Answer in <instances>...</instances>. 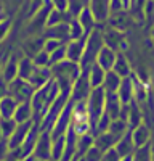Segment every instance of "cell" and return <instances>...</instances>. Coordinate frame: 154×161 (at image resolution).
Wrapping results in <instances>:
<instances>
[{"label":"cell","instance_id":"32","mask_svg":"<svg viewBox=\"0 0 154 161\" xmlns=\"http://www.w3.org/2000/svg\"><path fill=\"white\" fill-rule=\"evenodd\" d=\"M66 60V44L61 45L59 48H56L53 53H50V68L56 63H61Z\"/></svg>","mask_w":154,"mask_h":161},{"label":"cell","instance_id":"19","mask_svg":"<svg viewBox=\"0 0 154 161\" xmlns=\"http://www.w3.org/2000/svg\"><path fill=\"white\" fill-rule=\"evenodd\" d=\"M105 74H106V71H105V69H101L96 63L90 66V68L87 69V77H88L90 89L103 87V82H105Z\"/></svg>","mask_w":154,"mask_h":161},{"label":"cell","instance_id":"37","mask_svg":"<svg viewBox=\"0 0 154 161\" xmlns=\"http://www.w3.org/2000/svg\"><path fill=\"white\" fill-rule=\"evenodd\" d=\"M68 2H69V0H50L51 7H53L55 10L66 11V13H68Z\"/></svg>","mask_w":154,"mask_h":161},{"label":"cell","instance_id":"15","mask_svg":"<svg viewBox=\"0 0 154 161\" xmlns=\"http://www.w3.org/2000/svg\"><path fill=\"white\" fill-rule=\"evenodd\" d=\"M124 108V105L121 103L117 93H106V102H105V113L111 118V121L119 119L121 111Z\"/></svg>","mask_w":154,"mask_h":161},{"label":"cell","instance_id":"8","mask_svg":"<svg viewBox=\"0 0 154 161\" xmlns=\"http://www.w3.org/2000/svg\"><path fill=\"white\" fill-rule=\"evenodd\" d=\"M90 84H88V77H87V71H82V74L79 76V79L72 84L71 89V102L72 103H79V102H85L90 95Z\"/></svg>","mask_w":154,"mask_h":161},{"label":"cell","instance_id":"31","mask_svg":"<svg viewBox=\"0 0 154 161\" xmlns=\"http://www.w3.org/2000/svg\"><path fill=\"white\" fill-rule=\"evenodd\" d=\"M16 121L13 118H8V119H0V130H2V136L3 139H10L11 134L15 132L16 129Z\"/></svg>","mask_w":154,"mask_h":161},{"label":"cell","instance_id":"22","mask_svg":"<svg viewBox=\"0 0 154 161\" xmlns=\"http://www.w3.org/2000/svg\"><path fill=\"white\" fill-rule=\"evenodd\" d=\"M122 82V77L117 76L114 71H108L105 74V82H103V89L106 93H117L119 87Z\"/></svg>","mask_w":154,"mask_h":161},{"label":"cell","instance_id":"42","mask_svg":"<svg viewBox=\"0 0 154 161\" xmlns=\"http://www.w3.org/2000/svg\"><path fill=\"white\" fill-rule=\"evenodd\" d=\"M50 161H53V159H50Z\"/></svg>","mask_w":154,"mask_h":161},{"label":"cell","instance_id":"27","mask_svg":"<svg viewBox=\"0 0 154 161\" xmlns=\"http://www.w3.org/2000/svg\"><path fill=\"white\" fill-rule=\"evenodd\" d=\"M92 145H93V136H92V134L79 136V139H77V153H75V158H82L85 155V152Z\"/></svg>","mask_w":154,"mask_h":161},{"label":"cell","instance_id":"17","mask_svg":"<svg viewBox=\"0 0 154 161\" xmlns=\"http://www.w3.org/2000/svg\"><path fill=\"white\" fill-rule=\"evenodd\" d=\"M90 11L96 23L105 21L109 15V0H90Z\"/></svg>","mask_w":154,"mask_h":161},{"label":"cell","instance_id":"16","mask_svg":"<svg viewBox=\"0 0 154 161\" xmlns=\"http://www.w3.org/2000/svg\"><path fill=\"white\" fill-rule=\"evenodd\" d=\"M149 139H151V132L149 127L141 123L140 126H136L135 129H132V140L135 143V148H143V147L149 145Z\"/></svg>","mask_w":154,"mask_h":161},{"label":"cell","instance_id":"39","mask_svg":"<svg viewBox=\"0 0 154 161\" xmlns=\"http://www.w3.org/2000/svg\"><path fill=\"white\" fill-rule=\"evenodd\" d=\"M7 152H8V145H7L5 140H2V142H0V161L7 156Z\"/></svg>","mask_w":154,"mask_h":161},{"label":"cell","instance_id":"26","mask_svg":"<svg viewBox=\"0 0 154 161\" xmlns=\"http://www.w3.org/2000/svg\"><path fill=\"white\" fill-rule=\"evenodd\" d=\"M34 69H35L34 61H31V60H28V58H24V60L19 63V66H18V79L29 80L31 76H32V73H34Z\"/></svg>","mask_w":154,"mask_h":161},{"label":"cell","instance_id":"4","mask_svg":"<svg viewBox=\"0 0 154 161\" xmlns=\"http://www.w3.org/2000/svg\"><path fill=\"white\" fill-rule=\"evenodd\" d=\"M69 127L77 134V136L92 134V124H90V118H88L87 103L85 102L74 103L72 113H71V124H69Z\"/></svg>","mask_w":154,"mask_h":161},{"label":"cell","instance_id":"9","mask_svg":"<svg viewBox=\"0 0 154 161\" xmlns=\"http://www.w3.org/2000/svg\"><path fill=\"white\" fill-rule=\"evenodd\" d=\"M32 156H34V159H40V161L51 159V136H50V132L38 134V139H37Z\"/></svg>","mask_w":154,"mask_h":161},{"label":"cell","instance_id":"25","mask_svg":"<svg viewBox=\"0 0 154 161\" xmlns=\"http://www.w3.org/2000/svg\"><path fill=\"white\" fill-rule=\"evenodd\" d=\"M75 19L80 23V26L84 28L85 32H90V31H93V29H95L96 21H95V18H93V15H92V11H90V8H85V10H84Z\"/></svg>","mask_w":154,"mask_h":161},{"label":"cell","instance_id":"29","mask_svg":"<svg viewBox=\"0 0 154 161\" xmlns=\"http://www.w3.org/2000/svg\"><path fill=\"white\" fill-rule=\"evenodd\" d=\"M108 130H109L111 134H114V136L122 137L124 134H125L127 130H130V129H128V124L125 123L124 119H114V121H111Z\"/></svg>","mask_w":154,"mask_h":161},{"label":"cell","instance_id":"5","mask_svg":"<svg viewBox=\"0 0 154 161\" xmlns=\"http://www.w3.org/2000/svg\"><path fill=\"white\" fill-rule=\"evenodd\" d=\"M105 102H106V92H105V89H103V87L92 89L88 98L85 100L92 129H93V126L96 124V121L101 118V114L105 113Z\"/></svg>","mask_w":154,"mask_h":161},{"label":"cell","instance_id":"38","mask_svg":"<svg viewBox=\"0 0 154 161\" xmlns=\"http://www.w3.org/2000/svg\"><path fill=\"white\" fill-rule=\"evenodd\" d=\"M7 95H8V84L3 79H0V100H2L3 97H7Z\"/></svg>","mask_w":154,"mask_h":161},{"label":"cell","instance_id":"1","mask_svg":"<svg viewBox=\"0 0 154 161\" xmlns=\"http://www.w3.org/2000/svg\"><path fill=\"white\" fill-rule=\"evenodd\" d=\"M58 93H59V87L55 79H51L47 86L34 92V95L31 98V106H32V121L35 124H40V121L50 110V106L56 100Z\"/></svg>","mask_w":154,"mask_h":161},{"label":"cell","instance_id":"18","mask_svg":"<svg viewBox=\"0 0 154 161\" xmlns=\"http://www.w3.org/2000/svg\"><path fill=\"white\" fill-rule=\"evenodd\" d=\"M114 148L117 150V153H119L121 156L135 155L136 148H135V143H133V140H132V130H127L124 136L119 139V142L116 143Z\"/></svg>","mask_w":154,"mask_h":161},{"label":"cell","instance_id":"24","mask_svg":"<svg viewBox=\"0 0 154 161\" xmlns=\"http://www.w3.org/2000/svg\"><path fill=\"white\" fill-rule=\"evenodd\" d=\"M103 39H105V45L109 47V48H112V50H117L124 44V36L117 29H111L106 34L103 32Z\"/></svg>","mask_w":154,"mask_h":161},{"label":"cell","instance_id":"11","mask_svg":"<svg viewBox=\"0 0 154 161\" xmlns=\"http://www.w3.org/2000/svg\"><path fill=\"white\" fill-rule=\"evenodd\" d=\"M87 36L88 34H85L79 40H69V42L66 44V60H69L72 63H80L82 55H84V50H85Z\"/></svg>","mask_w":154,"mask_h":161},{"label":"cell","instance_id":"12","mask_svg":"<svg viewBox=\"0 0 154 161\" xmlns=\"http://www.w3.org/2000/svg\"><path fill=\"white\" fill-rule=\"evenodd\" d=\"M116 58H117V53H116V50L106 47V45H103V48L100 50L98 53V57H96V64L100 66L101 69H105L106 73L112 69V66L116 63Z\"/></svg>","mask_w":154,"mask_h":161},{"label":"cell","instance_id":"30","mask_svg":"<svg viewBox=\"0 0 154 161\" xmlns=\"http://www.w3.org/2000/svg\"><path fill=\"white\" fill-rule=\"evenodd\" d=\"M85 34H88V32L84 31V28L80 26V23L77 21L75 18L69 21V40H79V39H82Z\"/></svg>","mask_w":154,"mask_h":161},{"label":"cell","instance_id":"7","mask_svg":"<svg viewBox=\"0 0 154 161\" xmlns=\"http://www.w3.org/2000/svg\"><path fill=\"white\" fill-rule=\"evenodd\" d=\"M72 106H74V103L69 100L68 105L64 106V110H63V111L59 113V116L56 118L53 127H51V130H50L51 140H53V139H58V137H63V136H66V132H68V129H69V124H71Z\"/></svg>","mask_w":154,"mask_h":161},{"label":"cell","instance_id":"13","mask_svg":"<svg viewBox=\"0 0 154 161\" xmlns=\"http://www.w3.org/2000/svg\"><path fill=\"white\" fill-rule=\"evenodd\" d=\"M133 92H135V80L132 79V76L122 79L121 87L117 90V97H119V100L124 106L130 105L133 102Z\"/></svg>","mask_w":154,"mask_h":161},{"label":"cell","instance_id":"21","mask_svg":"<svg viewBox=\"0 0 154 161\" xmlns=\"http://www.w3.org/2000/svg\"><path fill=\"white\" fill-rule=\"evenodd\" d=\"M16 106H18V102L13 98V97H10V95L3 97L2 100H0V119L13 118Z\"/></svg>","mask_w":154,"mask_h":161},{"label":"cell","instance_id":"34","mask_svg":"<svg viewBox=\"0 0 154 161\" xmlns=\"http://www.w3.org/2000/svg\"><path fill=\"white\" fill-rule=\"evenodd\" d=\"M84 161H101L103 159V152L100 148H96L95 145H92L90 148L85 152V155L82 156Z\"/></svg>","mask_w":154,"mask_h":161},{"label":"cell","instance_id":"33","mask_svg":"<svg viewBox=\"0 0 154 161\" xmlns=\"http://www.w3.org/2000/svg\"><path fill=\"white\" fill-rule=\"evenodd\" d=\"M34 64L37 68H50V53H47L45 50L38 52L34 57Z\"/></svg>","mask_w":154,"mask_h":161},{"label":"cell","instance_id":"14","mask_svg":"<svg viewBox=\"0 0 154 161\" xmlns=\"http://www.w3.org/2000/svg\"><path fill=\"white\" fill-rule=\"evenodd\" d=\"M119 139H121V137L114 136V134H111L109 130H106V132H101V134H98V136L93 137V145L96 147V148H100L103 153H105V152L114 148L116 143L119 142Z\"/></svg>","mask_w":154,"mask_h":161},{"label":"cell","instance_id":"35","mask_svg":"<svg viewBox=\"0 0 154 161\" xmlns=\"http://www.w3.org/2000/svg\"><path fill=\"white\" fill-rule=\"evenodd\" d=\"M61 45H64V42H61V40H56V39H47L44 42V50L47 53H53L56 48H59Z\"/></svg>","mask_w":154,"mask_h":161},{"label":"cell","instance_id":"10","mask_svg":"<svg viewBox=\"0 0 154 161\" xmlns=\"http://www.w3.org/2000/svg\"><path fill=\"white\" fill-rule=\"evenodd\" d=\"M34 126V121H28V123H23V124H18L15 132L11 134V137L7 140V145H8V150H16L21 147V143L26 140V137L29 136V132Z\"/></svg>","mask_w":154,"mask_h":161},{"label":"cell","instance_id":"40","mask_svg":"<svg viewBox=\"0 0 154 161\" xmlns=\"http://www.w3.org/2000/svg\"><path fill=\"white\" fill-rule=\"evenodd\" d=\"M133 156L135 155H127V156H121L119 161H133Z\"/></svg>","mask_w":154,"mask_h":161},{"label":"cell","instance_id":"6","mask_svg":"<svg viewBox=\"0 0 154 161\" xmlns=\"http://www.w3.org/2000/svg\"><path fill=\"white\" fill-rule=\"evenodd\" d=\"M35 89L23 79H15L13 82H10L8 86V93L10 97H13L18 103H24V102H31L32 95H34Z\"/></svg>","mask_w":154,"mask_h":161},{"label":"cell","instance_id":"20","mask_svg":"<svg viewBox=\"0 0 154 161\" xmlns=\"http://www.w3.org/2000/svg\"><path fill=\"white\" fill-rule=\"evenodd\" d=\"M13 119L16 121V124H23L28 123V121H32V106L31 102H24V103H18L15 114H13Z\"/></svg>","mask_w":154,"mask_h":161},{"label":"cell","instance_id":"3","mask_svg":"<svg viewBox=\"0 0 154 161\" xmlns=\"http://www.w3.org/2000/svg\"><path fill=\"white\" fill-rule=\"evenodd\" d=\"M105 45V39H103V32L100 29H93L90 31L88 36H87V42H85V50H84V55H82V60H80V69L82 71H87L92 64H95L96 61V57L100 50Z\"/></svg>","mask_w":154,"mask_h":161},{"label":"cell","instance_id":"2","mask_svg":"<svg viewBox=\"0 0 154 161\" xmlns=\"http://www.w3.org/2000/svg\"><path fill=\"white\" fill-rule=\"evenodd\" d=\"M50 71H51V77L56 80V84H58L59 89L72 87V84L82 74L80 64L79 63H72L69 60H64L61 63L53 64L50 68Z\"/></svg>","mask_w":154,"mask_h":161},{"label":"cell","instance_id":"41","mask_svg":"<svg viewBox=\"0 0 154 161\" xmlns=\"http://www.w3.org/2000/svg\"><path fill=\"white\" fill-rule=\"evenodd\" d=\"M32 161H40V159H32Z\"/></svg>","mask_w":154,"mask_h":161},{"label":"cell","instance_id":"36","mask_svg":"<svg viewBox=\"0 0 154 161\" xmlns=\"http://www.w3.org/2000/svg\"><path fill=\"white\" fill-rule=\"evenodd\" d=\"M119 159H121V155L117 153V150L111 148V150L103 153V159L101 161H119Z\"/></svg>","mask_w":154,"mask_h":161},{"label":"cell","instance_id":"23","mask_svg":"<svg viewBox=\"0 0 154 161\" xmlns=\"http://www.w3.org/2000/svg\"><path fill=\"white\" fill-rule=\"evenodd\" d=\"M111 71H114L116 74L121 76L122 79L132 76V73H130V63L127 61V58L122 55V53H117V58H116V63H114Z\"/></svg>","mask_w":154,"mask_h":161},{"label":"cell","instance_id":"28","mask_svg":"<svg viewBox=\"0 0 154 161\" xmlns=\"http://www.w3.org/2000/svg\"><path fill=\"white\" fill-rule=\"evenodd\" d=\"M64 145H66V136L51 140V159L53 161H59L64 152Z\"/></svg>","mask_w":154,"mask_h":161}]
</instances>
